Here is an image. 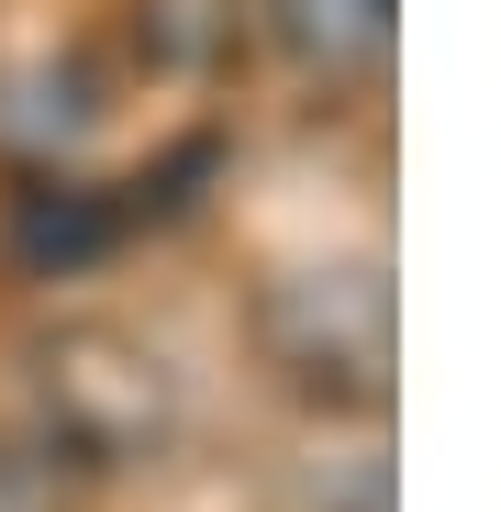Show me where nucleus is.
Here are the masks:
<instances>
[{"label": "nucleus", "mask_w": 501, "mask_h": 512, "mask_svg": "<svg viewBox=\"0 0 501 512\" xmlns=\"http://www.w3.org/2000/svg\"><path fill=\"white\" fill-rule=\"evenodd\" d=\"M34 412H45V457L134 468L179 435V368L123 323H56L34 346Z\"/></svg>", "instance_id": "nucleus-1"}, {"label": "nucleus", "mask_w": 501, "mask_h": 512, "mask_svg": "<svg viewBox=\"0 0 501 512\" xmlns=\"http://www.w3.org/2000/svg\"><path fill=\"white\" fill-rule=\"evenodd\" d=\"M268 357L312 401H379L390 390V279L357 268V256L290 268L268 290Z\"/></svg>", "instance_id": "nucleus-2"}, {"label": "nucleus", "mask_w": 501, "mask_h": 512, "mask_svg": "<svg viewBox=\"0 0 501 512\" xmlns=\"http://www.w3.org/2000/svg\"><path fill=\"white\" fill-rule=\"evenodd\" d=\"M279 34H290V56L323 67V78H368V67H390L401 0H279Z\"/></svg>", "instance_id": "nucleus-3"}, {"label": "nucleus", "mask_w": 501, "mask_h": 512, "mask_svg": "<svg viewBox=\"0 0 501 512\" xmlns=\"http://www.w3.org/2000/svg\"><path fill=\"white\" fill-rule=\"evenodd\" d=\"M56 490H45V457H12L0 446V512H45Z\"/></svg>", "instance_id": "nucleus-4"}]
</instances>
